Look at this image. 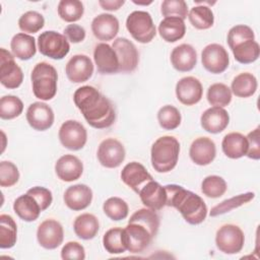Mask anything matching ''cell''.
I'll list each match as a JSON object with an SVG mask.
<instances>
[{"label": "cell", "mask_w": 260, "mask_h": 260, "mask_svg": "<svg viewBox=\"0 0 260 260\" xmlns=\"http://www.w3.org/2000/svg\"><path fill=\"white\" fill-rule=\"evenodd\" d=\"M63 199L68 208L79 211L85 209L91 203L92 191L87 185L76 184L66 189Z\"/></svg>", "instance_id": "obj_21"}, {"label": "cell", "mask_w": 260, "mask_h": 260, "mask_svg": "<svg viewBox=\"0 0 260 260\" xmlns=\"http://www.w3.org/2000/svg\"><path fill=\"white\" fill-rule=\"evenodd\" d=\"M93 69V63L88 56L77 54L69 59L65 67V72L70 81L81 83L87 81L92 76Z\"/></svg>", "instance_id": "obj_15"}, {"label": "cell", "mask_w": 260, "mask_h": 260, "mask_svg": "<svg viewBox=\"0 0 260 260\" xmlns=\"http://www.w3.org/2000/svg\"><path fill=\"white\" fill-rule=\"evenodd\" d=\"M257 86L256 77L252 73L243 72L233 79L231 90L236 96L249 98L256 92Z\"/></svg>", "instance_id": "obj_32"}, {"label": "cell", "mask_w": 260, "mask_h": 260, "mask_svg": "<svg viewBox=\"0 0 260 260\" xmlns=\"http://www.w3.org/2000/svg\"><path fill=\"white\" fill-rule=\"evenodd\" d=\"M125 148L115 138L103 140L98 148V159L100 164L108 169L118 168L125 159Z\"/></svg>", "instance_id": "obj_12"}, {"label": "cell", "mask_w": 260, "mask_h": 260, "mask_svg": "<svg viewBox=\"0 0 260 260\" xmlns=\"http://www.w3.org/2000/svg\"><path fill=\"white\" fill-rule=\"evenodd\" d=\"M99 219L91 213H82L78 215L73 223L75 235L82 240L93 239L99 232Z\"/></svg>", "instance_id": "obj_31"}, {"label": "cell", "mask_w": 260, "mask_h": 260, "mask_svg": "<svg viewBox=\"0 0 260 260\" xmlns=\"http://www.w3.org/2000/svg\"><path fill=\"white\" fill-rule=\"evenodd\" d=\"M255 197V193L254 192H247V193H243V194H239L237 196H234L230 199H225L222 202H220L219 204L213 206L209 212L210 216L214 217L226 212H230L231 210L238 208L246 203H248L249 201H251L252 199H254Z\"/></svg>", "instance_id": "obj_38"}, {"label": "cell", "mask_w": 260, "mask_h": 260, "mask_svg": "<svg viewBox=\"0 0 260 260\" xmlns=\"http://www.w3.org/2000/svg\"><path fill=\"white\" fill-rule=\"evenodd\" d=\"M103 210L105 214L112 220L118 221L125 219L128 216L129 207L125 200L120 197H110L103 205Z\"/></svg>", "instance_id": "obj_40"}, {"label": "cell", "mask_w": 260, "mask_h": 260, "mask_svg": "<svg viewBox=\"0 0 260 260\" xmlns=\"http://www.w3.org/2000/svg\"><path fill=\"white\" fill-rule=\"evenodd\" d=\"M119 60V72H133L139 61L135 45L126 38H117L112 45Z\"/></svg>", "instance_id": "obj_13"}, {"label": "cell", "mask_w": 260, "mask_h": 260, "mask_svg": "<svg viewBox=\"0 0 260 260\" xmlns=\"http://www.w3.org/2000/svg\"><path fill=\"white\" fill-rule=\"evenodd\" d=\"M259 127L252 130L246 137L248 140V151L246 155L252 159L260 158V141H259Z\"/></svg>", "instance_id": "obj_50"}, {"label": "cell", "mask_w": 260, "mask_h": 260, "mask_svg": "<svg viewBox=\"0 0 260 260\" xmlns=\"http://www.w3.org/2000/svg\"><path fill=\"white\" fill-rule=\"evenodd\" d=\"M158 32L164 41L175 43L185 36L186 25L179 17H165L158 24Z\"/></svg>", "instance_id": "obj_30"}, {"label": "cell", "mask_w": 260, "mask_h": 260, "mask_svg": "<svg viewBox=\"0 0 260 260\" xmlns=\"http://www.w3.org/2000/svg\"><path fill=\"white\" fill-rule=\"evenodd\" d=\"M105 250L110 254H122L127 250L124 237V229L112 228L103 237Z\"/></svg>", "instance_id": "obj_35"}, {"label": "cell", "mask_w": 260, "mask_h": 260, "mask_svg": "<svg viewBox=\"0 0 260 260\" xmlns=\"http://www.w3.org/2000/svg\"><path fill=\"white\" fill-rule=\"evenodd\" d=\"M23 111L22 101L15 95H4L0 100V117L3 120H11L18 117Z\"/></svg>", "instance_id": "obj_41"}, {"label": "cell", "mask_w": 260, "mask_h": 260, "mask_svg": "<svg viewBox=\"0 0 260 260\" xmlns=\"http://www.w3.org/2000/svg\"><path fill=\"white\" fill-rule=\"evenodd\" d=\"M58 135L61 144L70 150L81 149L87 140L85 127L75 120L65 121L61 125Z\"/></svg>", "instance_id": "obj_10"}, {"label": "cell", "mask_w": 260, "mask_h": 260, "mask_svg": "<svg viewBox=\"0 0 260 260\" xmlns=\"http://www.w3.org/2000/svg\"><path fill=\"white\" fill-rule=\"evenodd\" d=\"M124 0H100L99 4L105 10L115 11L124 5Z\"/></svg>", "instance_id": "obj_52"}, {"label": "cell", "mask_w": 260, "mask_h": 260, "mask_svg": "<svg viewBox=\"0 0 260 260\" xmlns=\"http://www.w3.org/2000/svg\"><path fill=\"white\" fill-rule=\"evenodd\" d=\"M247 40H255L254 31L248 25H245V24L235 25L228 32V45L230 49L233 48L235 45Z\"/></svg>", "instance_id": "obj_47"}, {"label": "cell", "mask_w": 260, "mask_h": 260, "mask_svg": "<svg viewBox=\"0 0 260 260\" xmlns=\"http://www.w3.org/2000/svg\"><path fill=\"white\" fill-rule=\"evenodd\" d=\"M23 81L21 68L16 64L14 56L4 48L0 49V82L3 86L13 89Z\"/></svg>", "instance_id": "obj_9"}, {"label": "cell", "mask_w": 260, "mask_h": 260, "mask_svg": "<svg viewBox=\"0 0 260 260\" xmlns=\"http://www.w3.org/2000/svg\"><path fill=\"white\" fill-rule=\"evenodd\" d=\"M159 228V217L149 208L136 210L124 228V237L127 250L130 253H141L151 243Z\"/></svg>", "instance_id": "obj_2"}, {"label": "cell", "mask_w": 260, "mask_h": 260, "mask_svg": "<svg viewBox=\"0 0 260 260\" xmlns=\"http://www.w3.org/2000/svg\"><path fill=\"white\" fill-rule=\"evenodd\" d=\"M189 155L194 164L198 166H207L215 158V143L208 137H198L192 142L189 149Z\"/></svg>", "instance_id": "obj_20"}, {"label": "cell", "mask_w": 260, "mask_h": 260, "mask_svg": "<svg viewBox=\"0 0 260 260\" xmlns=\"http://www.w3.org/2000/svg\"><path fill=\"white\" fill-rule=\"evenodd\" d=\"M226 189L228 186L224 179L216 175L207 176L203 179L201 184L202 193L209 198H218L222 196Z\"/></svg>", "instance_id": "obj_43"}, {"label": "cell", "mask_w": 260, "mask_h": 260, "mask_svg": "<svg viewBox=\"0 0 260 260\" xmlns=\"http://www.w3.org/2000/svg\"><path fill=\"white\" fill-rule=\"evenodd\" d=\"M55 172L61 181L73 182L81 177L83 173V165L77 156L73 154H65L56 161Z\"/></svg>", "instance_id": "obj_24"}, {"label": "cell", "mask_w": 260, "mask_h": 260, "mask_svg": "<svg viewBox=\"0 0 260 260\" xmlns=\"http://www.w3.org/2000/svg\"><path fill=\"white\" fill-rule=\"evenodd\" d=\"M245 244V236L241 228L228 223L220 226L215 235V245L224 254H237L242 251Z\"/></svg>", "instance_id": "obj_8"}, {"label": "cell", "mask_w": 260, "mask_h": 260, "mask_svg": "<svg viewBox=\"0 0 260 260\" xmlns=\"http://www.w3.org/2000/svg\"><path fill=\"white\" fill-rule=\"evenodd\" d=\"M12 55L20 60H29L36 55V40L32 36L19 32L13 36L10 42Z\"/></svg>", "instance_id": "obj_28"}, {"label": "cell", "mask_w": 260, "mask_h": 260, "mask_svg": "<svg viewBox=\"0 0 260 260\" xmlns=\"http://www.w3.org/2000/svg\"><path fill=\"white\" fill-rule=\"evenodd\" d=\"M17 240V226L13 217L8 214L0 215V248H12Z\"/></svg>", "instance_id": "obj_34"}, {"label": "cell", "mask_w": 260, "mask_h": 260, "mask_svg": "<svg viewBox=\"0 0 260 260\" xmlns=\"http://www.w3.org/2000/svg\"><path fill=\"white\" fill-rule=\"evenodd\" d=\"M37 239L39 244L45 249L53 250L58 248L64 239L62 224L52 218L44 220L37 230Z\"/></svg>", "instance_id": "obj_14"}, {"label": "cell", "mask_w": 260, "mask_h": 260, "mask_svg": "<svg viewBox=\"0 0 260 260\" xmlns=\"http://www.w3.org/2000/svg\"><path fill=\"white\" fill-rule=\"evenodd\" d=\"M64 36L68 41H70L73 44L81 43L85 39V29L75 23L68 24L64 28Z\"/></svg>", "instance_id": "obj_51"}, {"label": "cell", "mask_w": 260, "mask_h": 260, "mask_svg": "<svg viewBox=\"0 0 260 260\" xmlns=\"http://www.w3.org/2000/svg\"><path fill=\"white\" fill-rule=\"evenodd\" d=\"M93 60L98 71L102 74H113L119 72V60L112 46L100 43L94 47Z\"/></svg>", "instance_id": "obj_18"}, {"label": "cell", "mask_w": 260, "mask_h": 260, "mask_svg": "<svg viewBox=\"0 0 260 260\" xmlns=\"http://www.w3.org/2000/svg\"><path fill=\"white\" fill-rule=\"evenodd\" d=\"M54 112L50 106L42 102H36L28 106L26 121L29 126L38 131H45L54 123Z\"/></svg>", "instance_id": "obj_16"}, {"label": "cell", "mask_w": 260, "mask_h": 260, "mask_svg": "<svg viewBox=\"0 0 260 260\" xmlns=\"http://www.w3.org/2000/svg\"><path fill=\"white\" fill-rule=\"evenodd\" d=\"M167 193V206L175 207L190 224H199L207 216V206L197 194L186 190L180 185L170 184L165 186Z\"/></svg>", "instance_id": "obj_3"}, {"label": "cell", "mask_w": 260, "mask_h": 260, "mask_svg": "<svg viewBox=\"0 0 260 260\" xmlns=\"http://www.w3.org/2000/svg\"><path fill=\"white\" fill-rule=\"evenodd\" d=\"M13 210L19 218L28 222L38 219L40 213L43 211L36 198L27 192L14 200Z\"/></svg>", "instance_id": "obj_27"}, {"label": "cell", "mask_w": 260, "mask_h": 260, "mask_svg": "<svg viewBox=\"0 0 260 260\" xmlns=\"http://www.w3.org/2000/svg\"><path fill=\"white\" fill-rule=\"evenodd\" d=\"M201 62L208 72L219 74L229 67L230 58L223 46L219 44H209L201 53Z\"/></svg>", "instance_id": "obj_11"}, {"label": "cell", "mask_w": 260, "mask_h": 260, "mask_svg": "<svg viewBox=\"0 0 260 260\" xmlns=\"http://www.w3.org/2000/svg\"><path fill=\"white\" fill-rule=\"evenodd\" d=\"M93 36L100 41H111L119 31V20L110 13H102L91 21Z\"/></svg>", "instance_id": "obj_25"}, {"label": "cell", "mask_w": 260, "mask_h": 260, "mask_svg": "<svg viewBox=\"0 0 260 260\" xmlns=\"http://www.w3.org/2000/svg\"><path fill=\"white\" fill-rule=\"evenodd\" d=\"M141 202L149 209L154 211L161 209L166 206L167 193L165 186L151 180L147 182L138 193Z\"/></svg>", "instance_id": "obj_22"}, {"label": "cell", "mask_w": 260, "mask_h": 260, "mask_svg": "<svg viewBox=\"0 0 260 260\" xmlns=\"http://www.w3.org/2000/svg\"><path fill=\"white\" fill-rule=\"evenodd\" d=\"M126 28L134 40L141 44L152 41L156 35L155 25L151 15L142 10L131 12L126 19Z\"/></svg>", "instance_id": "obj_6"}, {"label": "cell", "mask_w": 260, "mask_h": 260, "mask_svg": "<svg viewBox=\"0 0 260 260\" xmlns=\"http://www.w3.org/2000/svg\"><path fill=\"white\" fill-rule=\"evenodd\" d=\"M135 4H138V5H148V4H151V1L149 2H146V3H141V2H136V1H133Z\"/></svg>", "instance_id": "obj_53"}, {"label": "cell", "mask_w": 260, "mask_h": 260, "mask_svg": "<svg viewBox=\"0 0 260 260\" xmlns=\"http://www.w3.org/2000/svg\"><path fill=\"white\" fill-rule=\"evenodd\" d=\"M31 85L35 96L42 101H50L57 93L58 73L54 66L47 62L35 65L31 74Z\"/></svg>", "instance_id": "obj_5"}, {"label": "cell", "mask_w": 260, "mask_h": 260, "mask_svg": "<svg viewBox=\"0 0 260 260\" xmlns=\"http://www.w3.org/2000/svg\"><path fill=\"white\" fill-rule=\"evenodd\" d=\"M180 142L174 136H161L151 146V166L157 173L171 172L178 162Z\"/></svg>", "instance_id": "obj_4"}, {"label": "cell", "mask_w": 260, "mask_h": 260, "mask_svg": "<svg viewBox=\"0 0 260 260\" xmlns=\"http://www.w3.org/2000/svg\"><path fill=\"white\" fill-rule=\"evenodd\" d=\"M235 59L242 64L255 62L260 54L259 44L255 40H247L231 48Z\"/></svg>", "instance_id": "obj_33"}, {"label": "cell", "mask_w": 260, "mask_h": 260, "mask_svg": "<svg viewBox=\"0 0 260 260\" xmlns=\"http://www.w3.org/2000/svg\"><path fill=\"white\" fill-rule=\"evenodd\" d=\"M160 12L165 17H179L184 20L188 16V5L184 0H165Z\"/></svg>", "instance_id": "obj_45"}, {"label": "cell", "mask_w": 260, "mask_h": 260, "mask_svg": "<svg viewBox=\"0 0 260 260\" xmlns=\"http://www.w3.org/2000/svg\"><path fill=\"white\" fill-rule=\"evenodd\" d=\"M19 172L17 167L8 160L0 162V186L11 187L18 182Z\"/></svg>", "instance_id": "obj_46"}, {"label": "cell", "mask_w": 260, "mask_h": 260, "mask_svg": "<svg viewBox=\"0 0 260 260\" xmlns=\"http://www.w3.org/2000/svg\"><path fill=\"white\" fill-rule=\"evenodd\" d=\"M221 148L228 157L240 158L246 155L248 151L247 137L239 132H231L223 137Z\"/></svg>", "instance_id": "obj_29"}, {"label": "cell", "mask_w": 260, "mask_h": 260, "mask_svg": "<svg viewBox=\"0 0 260 260\" xmlns=\"http://www.w3.org/2000/svg\"><path fill=\"white\" fill-rule=\"evenodd\" d=\"M75 106L86 122L93 128L104 129L116 120V111L111 101L91 85L77 88L73 94Z\"/></svg>", "instance_id": "obj_1"}, {"label": "cell", "mask_w": 260, "mask_h": 260, "mask_svg": "<svg viewBox=\"0 0 260 260\" xmlns=\"http://www.w3.org/2000/svg\"><path fill=\"white\" fill-rule=\"evenodd\" d=\"M181 113L180 111L171 105L161 107L157 113V121L159 126L165 130H174L181 124Z\"/></svg>", "instance_id": "obj_42"}, {"label": "cell", "mask_w": 260, "mask_h": 260, "mask_svg": "<svg viewBox=\"0 0 260 260\" xmlns=\"http://www.w3.org/2000/svg\"><path fill=\"white\" fill-rule=\"evenodd\" d=\"M121 179L124 184L137 194L147 182L153 180L145 167L137 161H131L123 168L121 172Z\"/></svg>", "instance_id": "obj_19"}, {"label": "cell", "mask_w": 260, "mask_h": 260, "mask_svg": "<svg viewBox=\"0 0 260 260\" xmlns=\"http://www.w3.org/2000/svg\"><path fill=\"white\" fill-rule=\"evenodd\" d=\"M202 128L212 134L222 132L230 123L229 113L220 107H211L203 112L200 118Z\"/></svg>", "instance_id": "obj_23"}, {"label": "cell", "mask_w": 260, "mask_h": 260, "mask_svg": "<svg viewBox=\"0 0 260 260\" xmlns=\"http://www.w3.org/2000/svg\"><path fill=\"white\" fill-rule=\"evenodd\" d=\"M45 24L44 16L34 10L24 12L18 19L20 30L27 34H36L43 28Z\"/></svg>", "instance_id": "obj_44"}, {"label": "cell", "mask_w": 260, "mask_h": 260, "mask_svg": "<svg viewBox=\"0 0 260 260\" xmlns=\"http://www.w3.org/2000/svg\"><path fill=\"white\" fill-rule=\"evenodd\" d=\"M171 63L180 72L191 71L197 63L196 50L189 44H181L175 47L171 53Z\"/></svg>", "instance_id": "obj_26"}, {"label": "cell", "mask_w": 260, "mask_h": 260, "mask_svg": "<svg viewBox=\"0 0 260 260\" xmlns=\"http://www.w3.org/2000/svg\"><path fill=\"white\" fill-rule=\"evenodd\" d=\"M38 48L42 55L54 60L63 59L70 51L66 37L55 30L42 32L38 38Z\"/></svg>", "instance_id": "obj_7"}, {"label": "cell", "mask_w": 260, "mask_h": 260, "mask_svg": "<svg viewBox=\"0 0 260 260\" xmlns=\"http://www.w3.org/2000/svg\"><path fill=\"white\" fill-rule=\"evenodd\" d=\"M57 10L61 19L66 22H74L82 17L84 6L79 0H61Z\"/></svg>", "instance_id": "obj_37"}, {"label": "cell", "mask_w": 260, "mask_h": 260, "mask_svg": "<svg viewBox=\"0 0 260 260\" xmlns=\"http://www.w3.org/2000/svg\"><path fill=\"white\" fill-rule=\"evenodd\" d=\"M202 84L196 77H183L176 84L177 99L185 106H193L199 103L202 99Z\"/></svg>", "instance_id": "obj_17"}, {"label": "cell", "mask_w": 260, "mask_h": 260, "mask_svg": "<svg viewBox=\"0 0 260 260\" xmlns=\"http://www.w3.org/2000/svg\"><path fill=\"white\" fill-rule=\"evenodd\" d=\"M27 193L31 194L36 198V200L41 205L43 211L46 210L51 205V203L53 201L52 192L45 187H40V186L32 187L27 190Z\"/></svg>", "instance_id": "obj_49"}, {"label": "cell", "mask_w": 260, "mask_h": 260, "mask_svg": "<svg viewBox=\"0 0 260 260\" xmlns=\"http://www.w3.org/2000/svg\"><path fill=\"white\" fill-rule=\"evenodd\" d=\"M206 98L211 106L223 108L232 101V90L224 83H213L208 87Z\"/></svg>", "instance_id": "obj_39"}, {"label": "cell", "mask_w": 260, "mask_h": 260, "mask_svg": "<svg viewBox=\"0 0 260 260\" xmlns=\"http://www.w3.org/2000/svg\"><path fill=\"white\" fill-rule=\"evenodd\" d=\"M190 23L197 29H208L214 23V15L210 7L197 5L188 12Z\"/></svg>", "instance_id": "obj_36"}, {"label": "cell", "mask_w": 260, "mask_h": 260, "mask_svg": "<svg viewBox=\"0 0 260 260\" xmlns=\"http://www.w3.org/2000/svg\"><path fill=\"white\" fill-rule=\"evenodd\" d=\"M61 258L64 260H83L85 258L84 247L78 242H68L63 246L61 250Z\"/></svg>", "instance_id": "obj_48"}]
</instances>
